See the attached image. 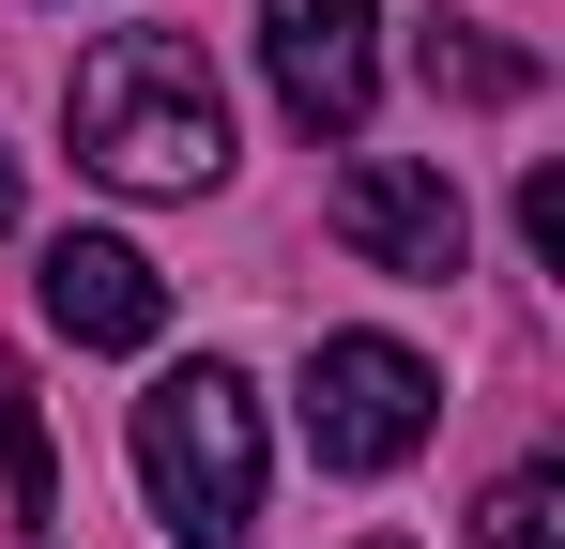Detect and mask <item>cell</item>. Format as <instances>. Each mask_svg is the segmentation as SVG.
Instances as JSON below:
<instances>
[{"instance_id":"ba28073f","label":"cell","mask_w":565,"mask_h":549,"mask_svg":"<svg viewBox=\"0 0 565 549\" xmlns=\"http://www.w3.org/2000/svg\"><path fill=\"white\" fill-rule=\"evenodd\" d=\"M473 549H565V473H504L473 504Z\"/></svg>"},{"instance_id":"3957f363","label":"cell","mask_w":565,"mask_h":549,"mask_svg":"<svg viewBox=\"0 0 565 549\" xmlns=\"http://www.w3.org/2000/svg\"><path fill=\"white\" fill-rule=\"evenodd\" d=\"M428 412H444V381L397 336H321L306 352V443H321V473H397L428 443Z\"/></svg>"},{"instance_id":"8992f818","label":"cell","mask_w":565,"mask_h":549,"mask_svg":"<svg viewBox=\"0 0 565 549\" xmlns=\"http://www.w3.org/2000/svg\"><path fill=\"white\" fill-rule=\"evenodd\" d=\"M46 321H62L77 352H153V336H169V274L138 260L122 229H62V245H46Z\"/></svg>"},{"instance_id":"52a82bcc","label":"cell","mask_w":565,"mask_h":549,"mask_svg":"<svg viewBox=\"0 0 565 549\" xmlns=\"http://www.w3.org/2000/svg\"><path fill=\"white\" fill-rule=\"evenodd\" d=\"M413 62H428V92H459V107H520V92H535V62L489 46V31H428Z\"/></svg>"},{"instance_id":"30bf717a","label":"cell","mask_w":565,"mask_h":549,"mask_svg":"<svg viewBox=\"0 0 565 549\" xmlns=\"http://www.w3.org/2000/svg\"><path fill=\"white\" fill-rule=\"evenodd\" d=\"M520 245H535V260H565V169L520 183Z\"/></svg>"},{"instance_id":"8fae6325","label":"cell","mask_w":565,"mask_h":549,"mask_svg":"<svg viewBox=\"0 0 565 549\" xmlns=\"http://www.w3.org/2000/svg\"><path fill=\"white\" fill-rule=\"evenodd\" d=\"M15 198H31V183H15V153H0V229H15Z\"/></svg>"},{"instance_id":"9c48e42d","label":"cell","mask_w":565,"mask_h":549,"mask_svg":"<svg viewBox=\"0 0 565 549\" xmlns=\"http://www.w3.org/2000/svg\"><path fill=\"white\" fill-rule=\"evenodd\" d=\"M0 473H15V519H46V504H62V473H46V412L15 397V366H0Z\"/></svg>"},{"instance_id":"7c38bea8","label":"cell","mask_w":565,"mask_h":549,"mask_svg":"<svg viewBox=\"0 0 565 549\" xmlns=\"http://www.w3.org/2000/svg\"><path fill=\"white\" fill-rule=\"evenodd\" d=\"M382 549H397V535H382Z\"/></svg>"},{"instance_id":"277c9868","label":"cell","mask_w":565,"mask_h":549,"mask_svg":"<svg viewBox=\"0 0 565 549\" xmlns=\"http://www.w3.org/2000/svg\"><path fill=\"white\" fill-rule=\"evenodd\" d=\"M260 62H276V107L306 138H367V107H382V0H260Z\"/></svg>"},{"instance_id":"5b68a950","label":"cell","mask_w":565,"mask_h":549,"mask_svg":"<svg viewBox=\"0 0 565 549\" xmlns=\"http://www.w3.org/2000/svg\"><path fill=\"white\" fill-rule=\"evenodd\" d=\"M337 245L367 274H413V290H444L473 245V214H459V183L428 169V153H352L337 169Z\"/></svg>"},{"instance_id":"6da1fadb","label":"cell","mask_w":565,"mask_h":549,"mask_svg":"<svg viewBox=\"0 0 565 549\" xmlns=\"http://www.w3.org/2000/svg\"><path fill=\"white\" fill-rule=\"evenodd\" d=\"M62 122H77V169H107L122 198H199L230 183V92L184 31H107L93 62L62 77Z\"/></svg>"},{"instance_id":"7a4b0ae2","label":"cell","mask_w":565,"mask_h":549,"mask_svg":"<svg viewBox=\"0 0 565 549\" xmlns=\"http://www.w3.org/2000/svg\"><path fill=\"white\" fill-rule=\"evenodd\" d=\"M138 488H153L169 549H245V519H260V397H245V366L199 352L138 397Z\"/></svg>"}]
</instances>
